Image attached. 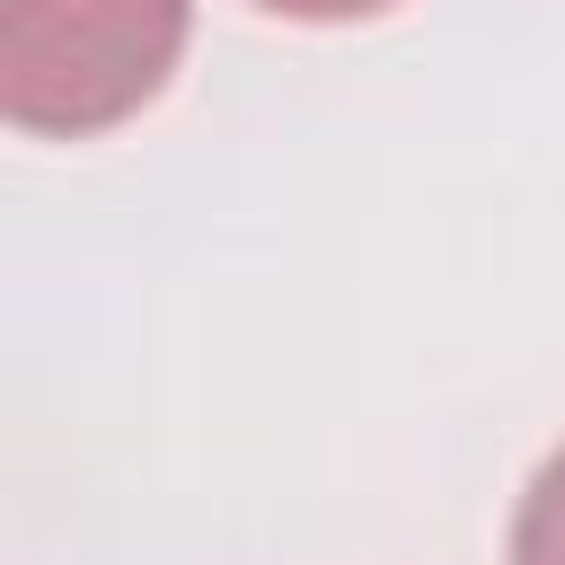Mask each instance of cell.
<instances>
[{"instance_id":"cell-2","label":"cell","mask_w":565,"mask_h":565,"mask_svg":"<svg viewBox=\"0 0 565 565\" xmlns=\"http://www.w3.org/2000/svg\"><path fill=\"white\" fill-rule=\"evenodd\" d=\"M512 565H565V450H547L539 477L521 486V512H512Z\"/></svg>"},{"instance_id":"cell-1","label":"cell","mask_w":565,"mask_h":565,"mask_svg":"<svg viewBox=\"0 0 565 565\" xmlns=\"http://www.w3.org/2000/svg\"><path fill=\"white\" fill-rule=\"evenodd\" d=\"M185 26L194 0H0V115L88 141L168 88Z\"/></svg>"},{"instance_id":"cell-3","label":"cell","mask_w":565,"mask_h":565,"mask_svg":"<svg viewBox=\"0 0 565 565\" xmlns=\"http://www.w3.org/2000/svg\"><path fill=\"white\" fill-rule=\"evenodd\" d=\"M256 9L300 18V26H344V18H380V9H397V0H256Z\"/></svg>"}]
</instances>
